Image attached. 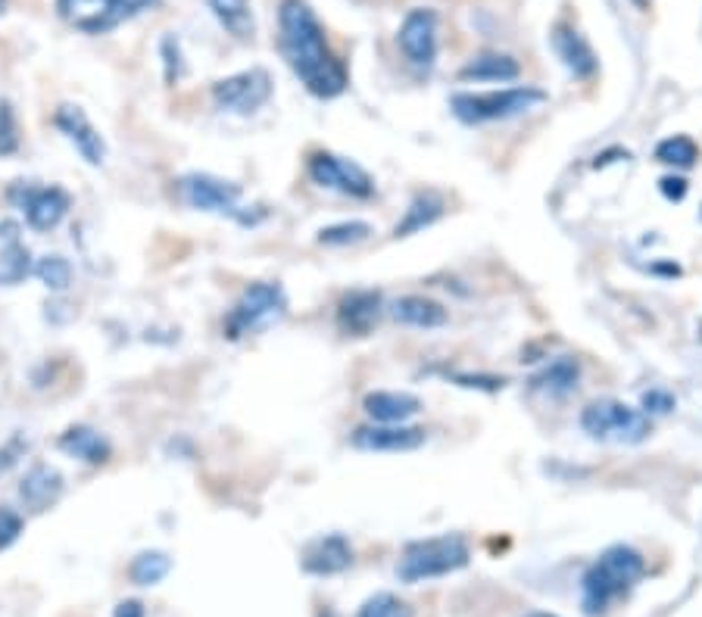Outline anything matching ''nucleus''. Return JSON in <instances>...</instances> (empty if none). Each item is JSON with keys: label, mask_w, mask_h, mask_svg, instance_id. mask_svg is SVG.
Segmentation results:
<instances>
[{"label": "nucleus", "mask_w": 702, "mask_h": 617, "mask_svg": "<svg viewBox=\"0 0 702 617\" xmlns=\"http://www.w3.org/2000/svg\"><path fill=\"white\" fill-rule=\"evenodd\" d=\"M278 48L291 73L312 98H341L347 91V66L328 48L326 28L306 0H281L278 7Z\"/></svg>", "instance_id": "obj_1"}, {"label": "nucleus", "mask_w": 702, "mask_h": 617, "mask_svg": "<svg viewBox=\"0 0 702 617\" xmlns=\"http://www.w3.org/2000/svg\"><path fill=\"white\" fill-rule=\"evenodd\" d=\"M647 574V562L637 549L630 545H609L600 558L587 568L580 580V602L587 615L609 612L618 599H625L640 577Z\"/></svg>", "instance_id": "obj_2"}, {"label": "nucleus", "mask_w": 702, "mask_h": 617, "mask_svg": "<svg viewBox=\"0 0 702 617\" xmlns=\"http://www.w3.org/2000/svg\"><path fill=\"white\" fill-rule=\"evenodd\" d=\"M547 103V94L540 88H502V91H459L452 94V116L465 125L502 123L512 116H522L527 110Z\"/></svg>", "instance_id": "obj_3"}, {"label": "nucleus", "mask_w": 702, "mask_h": 617, "mask_svg": "<svg viewBox=\"0 0 702 617\" xmlns=\"http://www.w3.org/2000/svg\"><path fill=\"white\" fill-rule=\"evenodd\" d=\"M580 427L590 440L618 446L643 444L652 434L650 419L622 399H597L580 412Z\"/></svg>", "instance_id": "obj_4"}, {"label": "nucleus", "mask_w": 702, "mask_h": 617, "mask_svg": "<svg viewBox=\"0 0 702 617\" xmlns=\"http://www.w3.org/2000/svg\"><path fill=\"white\" fill-rule=\"evenodd\" d=\"M469 565V543L462 537H434L406 545L397 574L406 583H422L431 577H447Z\"/></svg>", "instance_id": "obj_5"}, {"label": "nucleus", "mask_w": 702, "mask_h": 617, "mask_svg": "<svg viewBox=\"0 0 702 617\" xmlns=\"http://www.w3.org/2000/svg\"><path fill=\"white\" fill-rule=\"evenodd\" d=\"M284 312H288V297H284L281 284L256 281L231 306L226 319V337L228 340H241L247 334H259L269 324H276Z\"/></svg>", "instance_id": "obj_6"}, {"label": "nucleus", "mask_w": 702, "mask_h": 617, "mask_svg": "<svg viewBox=\"0 0 702 617\" xmlns=\"http://www.w3.org/2000/svg\"><path fill=\"white\" fill-rule=\"evenodd\" d=\"M159 3L163 0H56V13L85 35H103L144 10H156Z\"/></svg>", "instance_id": "obj_7"}, {"label": "nucleus", "mask_w": 702, "mask_h": 617, "mask_svg": "<svg viewBox=\"0 0 702 617\" xmlns=\"http://www.w3.org/2000/svg\"><path fill=\"white\" fill-rule=\"evenodd\" d=\"M176 191L178 200L188 209L216 213V216H238L241 219V184H234V181L206 172H191L178 178Z\"/></svg>", "instance_id": "obj_8"}, {"label": "nucleus", "mask_w": 702, "mask_h": 617, "mask_svg": "<svg viewBox=\"0 0 702 617\" xmlns=\"http://www.w3.org/2000/svg\"><path fill=\"white\" fill-rule=\"evenodd\" d=\"M213 100L222 113H238V116H251L256 110H263L272 100V75L259 66L244 69V73L219 78L213 85Z\"/></svg>", "instance_id": "obj_9"}, {"label": "nucleus", "mask_w": 702, "mask_h": 617, "mask_svg": "<svg viewBox=\"0 0 702 617\" xmlns=\"http://www.w3.org/2000/svg\"><path fill=\"white\" fill-rule=\"evenodd\" d=\"M309 178L319 188L347 194V197L369 200L375 194V178L372 175L366 172L359 163H353L347 156H337V153H328V150H316L309 156Z\"/></svg>", "instance_id": "obj_10"}, {"label": "nucleus", "mask_w": 702, "mask_h": 617, "mask_svg": "<svg viewBox=\"0 0 702 617\" xmlns=\"http://www.w3.org/2000/svg\"><path fill=\"white\" fill-rule=\"evenodd\" d=\"M10 203L16 209H23L26 222L31 231H53L56 224L66 219V213L73 209V197L63 191V188H31V184H23L16 181L10 188Z\"/></svg>", "instance_id": "obj_11"}, {"label": "nucleus", "mask_w": 702, "mask_h": 617, "mask_svg": "<svg viewBox=\"0 0 702 617\" xmlns=\"http://www.w3.org/2000/svg\"><path fill=\"white\" fill-rule=\"evenodd\" d=\"M53 125H56V131L78 150V156H81L88 166H103V159H106V141H103L101 131L94 128V123L85 116L81 106H76V103L56 106Z\"/></svg>", "instance_id": "obj_12"}, {"label": "nucleus", "mask_w": 702, "mask_h": 617, "mask_svg": "<svg viewBox=\"0 0 702 617\" xmlns=\"http://www.w3.org/2000/svg\"><path fill=\"white\" fill-rule=\"evenodd\" d=\"M397 41H400L403 56L412 66H434V60H437V13L427 7L409 10Z\"/></svg>", "instance_id": "obj_13"}, {"label": "nucleus", "mask_w": 702, "mask_h": 617, "mask_svg": "<svg viewBox=\"0 0 702 617\" xmlns=\"http://www.w3.org/2000/svg\"><path fill=\"white\" fill-rule=\"evenodd\" d=\"M427 440L425 427L412 424H369L353 430V446L362 452H412Z\"/></svg>", "instance_id": "obj_14"}, {"label": "nucleus", "mask_w": 702, "mask_h": 617, "mask_svg": "<svg viewBox=\"0 0 702 617\" xmlns=\"http://www.w3.org/2000/svg\"><path fill=\"white\" fill-rule=\"evenodd\" d=\"M552 50L562 60V66L575 75V78H593L597 75L600 60H597V53L590 48V41L577 28H572V25H556L552 28Z\"/></svg>", "instance_id": "obj_15"}, {"label": "nucleus", "mask_w": 702, "mask_h": 617, "mask_svg": "<svg viewBox=\"0 0 702 617\" xmlns=\"http://www.w3.org/2000/svg\"><path fill=\"white\" fill-rule=\"evenodd\" d=\"M381 319V294L378 291H350L337 303V324L344 334L366 337Z\"/></svg>", "instance_id": "obj_16"}, {"label": "nucleus", "mask_w": 702, "mask_h": 617, "mask_svg": "<svg viewBox=\"0 0 702 617\" xmlns=\"http://www.w3.org/2000/svg\"><path fill=\"white\" fill-rule=\"evenodd\" d=\"M362 412L375 424H406L422 412V399L406 390H375L366 394Z\"/></svg>", "instance_id": "obj_17"}, {"label": "nucleus", "mask_w": 702, "mask_h": 617, "mask_svg": "<svg viewBox=\"0 0 702 617\" xmlns=\"http://www.w3.org/2000/svg\"><path fill=\"white\" fill-rule=\"evenodd\" d=\"M350 565L353 549L341 534L322 537V540L306 545V552H303V570H306V574H316V577L341 574V570H347Z\"/></svg>", "instance_id": "obj_18"}, {"label": "nucleus", "mask_w": 702, "mask_h": 617, "mask_svg": "<svg viewBox=\"0 0 702 617\" xmlns=\"http://www.w3.org/2000/svg\"><path fill=\"white\" fill-rule=\"evenodd\" d=\"M56 446H60V452H66L69 459H78L85 465H106L113 455L110 440L88 424H73L66 434H60Z\"/></svg>", "instance_id": "obj_19"}, {"label": "nucleus", "mask_w": 702, "mask_h": 617, "mask_svg": "<svg viewBox=\"0 0 702 617\" xmlns=\"http://www.w3.org/2000/svg\"><path fill=\"white\" fill-rule=\"evenodd\" d=\"M391 319L406 327H422V331H434L444 327L450 316L437 299L422 297V294H406V297L391 303Z\"/></svg>", "instance_id": "obj_20"}, {"label": "nucleus", "mask_w": 702, "mask_h": 617, "mask_svg": "<svg viewBox=\"0 0 702 617\" xmlns=\"http://www.w3.org/2000/svg\"><path fill=\"white\" fill-rule=\"evenodd\" d=\"M60 493H63V474L51 468V465H44V462L31 465L26 471V477H23V484H20V499L26 502L31 512L51 509L53 502L60 499Z\"/></svg>", "instance_id": "obj_21"}, {"label": "nucleus", "mask_w": 702, "mask_h": 617, "mask_svg": "<svg viewBox=\"0 0 702 617\" xmlns=\"http://www.w3.org/2000/svg\"><path fill=\"white\" fill-rule=\"evenodd\" d=\"M444 213H447V200L441 197V194H434V191H425V194H419V197L409 203L406 216H403L400 222H397V228H394V237H397V241H400V237H412V234L431 228Z\"/></svg>", "instance_id": "obj_22"}, {"label": "nucleus", "mask_w": 702, "mask_h": 617, "mask_svg": "<svg viewBox=\"0 0 702 617\" xmlns=\"http://www.w3.org/2000/svg\"><path fill=\"white\" fill-rule=\"evenodd\" d=\"M519 75H522L519 60H512L509 53L487 50V53H477L472 63H465L459 78H465V81H515Z\"/></svg>", "instance_id": "obj_23"}, {"label": "nucleus", "mask_w": 702, "mask_h": 617, "mask_svg": "<svg viewBox=\"0 0 702 617\" xmlns=\"http://www.w3.org/2000/svg\"><path fill=\"white\" fill-rule=\"evenodd\" d=\"M577 381H580V365H577L575 359H556L552 365L540 371L534 381H531V390H537V394H550V396H565L572 394L577 387Z\"/></svg>", "instance_id": "obj_24"}, {"label": "nucleus", "mask_w": 702, "mask_h": 617, "mask_svg": "<svg viewBox=\"0 0 702 617\" xmlns=\"http://www.w3.org/2000/svg\"><path fill=\"white\" fill-rule=\"evenodd\" d=\"M206 3H209L213 16L226 25L234 38H251L253 28H256L251 0H206Z\"/></svg>", "instance_id": "obj_25"}, {"label": "nucleus", "mask_w": 702, "mask_h": 617, "mask_svg": "<svg viewBox=\"0 0 702 617\" xmlns=\"http://www.w3.org/2000/svg\"><path fill=\"white\" fill-rule=\"evenodd\" d=\"M31 274V253L23 241L0 247V287H16Z\"/></svg>", "instance_id": "obj_26"}, {"label": "nucleus", "mask_w": 702, "mask_h": 617, "mask_svg": "<svg viewBox=\"0 0 702 617\" xmlns=\"http://www.w3.org/2000/svg\"><path fill=\"white\" fill-rule=\"evenodd\" d=\"M173 570V558L159 549H151V552H141L131 568H128V577L138 583V587H156L166 574Z\"/></svg>", "instance_id": "obj_27"}, {"label": "nucleus", "mask_w": 702, "mask_h": 617, "mask_svg": "<svg viewBox=\"0 0 702 617\" xmlns=\"http://www.w3.org/2000/svg\"><path fill=\"white\" fill-rule=\"evenodd\" d=\"M35 278L53 291V294H63V291H69V284H73V262L66 259V256H60V253H48V256H41L38 259V266L31 269Z\"/></svg>", "instance_id": "obj_28"}, {"label": "nucleus", "mask_w": 702, "mask_h": 617, "mask_svg": "<svg viewBox=\"0 0 702 617\" xmlns=\"http://www.w3.org/2000/svg\"><path fill=\"white\" fill-rule=\"evenodd\" d=\"M655 159L675 169H690L700 159V147L687 138V134H672L655 147Z\"/></svg>", "instance_id": "obj_29"}, {"label": "nucleus", "mask_w": 702, "mask_h": 617, "mask_svg": "<svg viewBox=\"0 0 702 617\" xmlns=\"http://www.w3.org/2000/svg\"><path fill=\"white\" fill-rule=\"evenodd\" d=\"M369 237H372V224L359 222V219L328 224V228L319 231V244L322 247H353V244H362Z\"/></svg>", "instance_id": "obj_30"}, {"label": "nucleus", "mask_w": 702, "mask_h": 617, "mask_svg": "<svg viewBox=\"0 0 702 617\" xmlns=\"http://www.w3.org/2000/svg\"><path fill=\"white\" fill-rule=\"evenodd\" d=\"M356 617H412V608H409V602H403L400 595L378 593L359 608Z\"/></svg>", "instance_id": "obj_31"}, {"label": "nucleus", "mask_w": 702, "mask_h": 617, "mask_svg": "<svg viewBox=\"0 0 702 617\" xmlns=\"http://www.w3.org/2000/svg\"><path fill=\"white\" fill-rule=\"evenodd\" d=\"M20 150V125L10 100H0V156H13Z\"/></svg>", "instance_id": "obj_32"}, {"label": "nucleus", "mask_w": 702, "mask_h": 617, "mask_svg": "<svg viewBox=\"0 0 702 617\" xmlns=\"http://www.w3.org/2000/svg\"><path fill=\"white\" fill-rule=\"evenodd\" d=\"M23 530H26L23 515L16 509H10V505H0V552L16 543L23 537Z\"/></svg>", "instance_id": "obj_33"}, {"label": "nucleus", "mask_w": 702, "mask_h": 617, "mask_svg": "<svg viewBox=\"0 0 702 617\" xmlns=\"http://www.w3.org/2000/svg\"><path fill=\"white\" fill-rule=\"evenodd\" d=\"M163 60H166V81L176 85L178 78H181V69H184V63H181V48H178L176 38H163Z\"/></svg>", "instance_id": "obj_34"}, {"label": "nucleus", "mask_w": 702, "mask_h": 617, "mask_svg": "<svg viewBox=\"0 0 702 617\" xmlns=\"http://www.w3.org/2000/svg\"><path fill=\"white\" fill-rule=\"evenodd\" d=\"M677 406V399L665 390H650L643 394V415H668Z\"/></svg>", "instance_id": "obj_35"}, {"label": "nucleus", "mask_w": 702, "mask_h": 617, "mask_svg": "<svg viewBox=\"0 0 702 617\" xmlns=\"http://www.w3.org/2000/svg\"><path fill=\"white\" fill-rule=\"evenodd\" d=\"M659 191H662L668 200L680 203V200L687 197V178H680V175H668V178H662V181H659Z\"/></svg>", "instance_id": "obj_36"}, {"label": "nucleus", "mask_w": 702, "mask_h": 617, "mask_svg": "<svg viewBox=\"0 0 702 617\" xmlns=\"http://www.w3.org/2000/svg\"><path fill=\"white\" fill-rule=\"evenodd\" d=\"M26 449L28 444H23L20 437H13V440L7 444V449L0 452V474H3L7 468H13V465L20 462V455H26Z\"/></svg>", "instance_id": "obj_37"}, {"label": "nucleus", "mask_w": 702, "mask_h": 617, "mask_svg": "<svg viewBox=\"0 0 702 617\" xmlns=\"http://www.w3.org/2000/svg\"><path fill=\"white\" fill-rule=\"evenodd\" d=\"M456 381H459L462 387H481V390H497V387L506 384L502 377H481V374H477V377H472V374H459Z\"/></svg>", "instance_id": "obj_38"}, {"label": "nucleus", "mask_w": 702, "mask_h": 617, "mask_svg": "<svg viewBox=\"0 0 702 617\" xmlns=\"http://www.w3.org/2000/svg\"><path fill=\"white\" fill-rule=\"evenodd\" d=\"M113 617H144V605H141L138 599H126V602L116 605Z\"/></svg>", "instance_id": "obj_39"}, {"label": "nucleus", "mask_w": 702, "mask_h": 617, "mask_svg": "<svg viewBox=\"0 0 702 617\" xmlns=\"http://www.w3.org/2000/svg\"><path fill=\"white\" fill-rule=\"evenodd\" d=\"M634 7H640V10H650V0H630Z\"/></svg>", "instance_id": "obj_40"}, {"label": "nucleus", "mask_w": 702, "mask_h": 617, "mask_svg": "<svg viewBox=\"0 0 702 617\" xmlns=\"http://www.w3.org/2000/svg\"><path fill=\"white\" fill-rule=\"evenodd\" d=\"M3 7H7V0H0V13H3Z\"/></svg>", "instance_id": "obj_41"}, {"label": "nucleus", "mask_w": 702, "mask_h": 617, "mask_svg": "<svg viewBox=\"0 0 702 617\" xmlns=\"http://www.w3.org/2000/svg\"><path fill=\"white\" fill-rule=\"evenodd\" d=\"M527 617H556V615H527Z\"/></svg>", "instance_id": "obj_42"}]
</instances>
